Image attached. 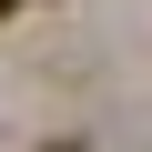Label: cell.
<instances>
[{
  "label": "cell",
  "instance_id": "obj_1",
  "mask_svg": "<svg viewBox=\"0 0 152 152\" xmlns=\"http://www.w3.org/2000/svg\"><path fill=\"white\" fill-rule=\"evenodd\" d=\"M41 152H81V142H41Z\"/></svg>",
  "mask_w": 152,
  "mask_h": 152
},
{
  "label": "cell",
  "instance_id": "obj_2",
  "mask_svg": "<svg viewBox=\"0 0 152 152\" xmlns=\"http://www.w3.org/2000/svg\"><path fill=\"white\" fill-rule=\"evenodd\" d=\"M10 10H20V0H0V20H10Z\"/></svg>",
  "mask_w": 152,
  "mask_h": 152
}]
</instances>
